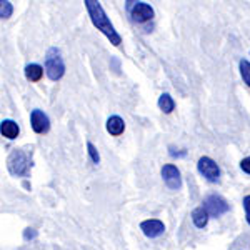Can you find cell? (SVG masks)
Listing matches in <instances>:
<instances>
[{
	"instance_id": "16",
	"label": "cell",
	"mask_w": 250,
	"mask_h": 250,
	"mask_svg": "<svg viewBox=\"0 0 250 250\" xmlns=\"http://www.w3.org/2000/svg\"><path fill=\"white\" fill-rule=\"evenodd\" d=\"M14 14V7L9 0H0V19H9Z\"/></svg>"
},
{
	"instance_id": "5",
	"label": "cell",
	"mask_w": 250,
	"mask_h": 250,
	"mask_svg": "<svg viewBox=\"0 0 250 250\" xmlns=\"http://www.w3.org/2000/svg\"><path fill=\"white\" fill-rule=\"evenodd\" d=\"M202 207L207 210L208 217H220L224 213H227L230 210V205L227 204V200L222 199L220 195H208L205 197Z\"/></svg>"
},
{
	"instance_id": "11",
	"label": "cell",
	"mask_w": 250,
	"mask_h": 250,
	"mask_svg": "<svg viewBox=\"0 0 250 250\" xmlns=\"http://www.w3.org/2000/svg\"><path fill=\"white\" fill-rule=\"evenodd\" d=\"M0 132H2V135L7 137L9 140H14V139H17V137H19L20 128H19L17 122L7 119V120H3V122L0 124Z\"/></svg>"
},
{
	"instance_id": "20",
	"label": "cell",
	"mask_w": 250,
	"mask_h": 250,
	"mask_svg": "<svg viewBox=\"0 0 250 250\" xmlns=\"http://www.w3.org/2000/svg\"><path fill=\"white\" fill-rule=\"evenodd\" d=\"M37 237V232L34 230V229H25V232H23V239L25 240H32Z\"/></svg>"
},
{
	"instance_id": "13",
	"label": "cell",
	"mask_w": 250,
	"mask_h": 250,
	"mask_svg": "<svg viewBox=\"0 0 250 250\" xmlns=\"http://www.w3.org/2000/svg\"><path fill=\"white\" fill-rule=\"evenodd\" d=\"M43 75V68L39 65V63H29L25 67V77L30 80V82H39Z\"/></svg>"
},
{
	"instance_id": "9",
	"label": "cell",
	"mask_w": 250,
	"mask_h": 250,
	"mask_svg": "<svg viewBox=\"0 0 250 250\" xmlns=\"http://www.w3.org/2000/svg\"><path fill=\"white\" fill-rule=\"evenodd\" d=\"M30 125L35 134H47L48 128H50V120H48V117L42 110L35 108L30 114Z\"/></svg>"
},
{
	"instance_id": "12",
	"label": "cell",
	"mask_w": 250,
	"mask_h": 250,
	"mask_svg": "<svg viewBox=\"0 0 250 250\" xmlns=\"http://www.w3.org/2000/svg\"><path fill=\"white\" fill-rule=\"evenodd\" d=\"M192 222L197 229H204L208 224V213L204 207H197L192 212Z\"/></svg>"
},
{
	"instance_id": "18",
	"label": "cell",
	"mask_w": 250,
	"mask_h": 250,
	"mask_svg": "<svg viewBox=\"0 0 250 250\" xmlns=\"http://www.w3.org/2000/svg\"><path fill=\"white\" fill-rule=\"evenodd\" d=\"M244 210H245V219H247V224L250 225V195L244 197Z\"/></svg>"
},
{
	"instance_id": "4",
	"label": "cell",
	"mask_w": 250,
	"mask_h": 250,
	"mask_svg": "<svg viewBox=\"0 0 250 250\" xmlns=\"http://www.w3.org/2000/svg\"><path fill=\"white\" fill-rule=\"evenodd\" d=\"M127 12L130 14V17L134 22L137 23H145L148 20L154 19L155 12L148 3L145 2H139V0H127Z\"/></svg>"
},
{
	"instance_id": "1",
	"label": "cell",
	"mask_w": 250,
	"mask_h": 250,
	"mask_svg": "<svg viewBox=\"0 0 250 250\" xmlns=\"http://www.w3.org/2000/svg\"><path fill=\"white\" fill-rule=\"evenodd\" d=\"M83 3H85L87 12H88V15H90V20L97 27V30L102 32L112 45L119 47L120 43H122V37H120L119 32L115 30V27L112 25V22L108 20L105 10H104V7L100 5L99 0H83Z\"/></svg>"
},
{
	"instance_id": "21",
	"label": "cell",
	"mask_w": 250,
	"mask_h": 250,
	"mask_svg": "<svg viewBox=\"0 0 250 250\" xmlns=\"http://www.w3.org/2000/svg\"><path fill=\"white\" fill-rule=\"evenodd\" d=\"M170 155H172V157H185V155H187V152H185V150H182V152H175L173 148H170Z\"/></svg>"
},
{
	"instance_id": "3",
	"label": "cell",
	"mask_w": 250,
	"mask_h": 250,
	"mask_svg": "<svg viewBox=\"0 0 250 250\" xmlns=\"http://www.w3.org/2000/svg\"><path fill=\"white\" fill-rule=\"evenodd\" d=\"M32 162L23 150H14L7 159V168L14 177H29Z\"/></svg>"
},
{
	"instance_id": "17",
	"label": "cell",
	"mask_w": 250,
	"mask_h": 250,
	"mask_svg": "<svg viewBox=\"0 0 250 250\" xmlns=\"http://www.w3.org/2000/svg\"><path fill=\"white\" fill-rule=\"evenodd\" d=\"M87 152H88V157L94 164H100V155H99V150L97 147L92 142H87Z\"/></svg>"
},
{
	"instance_id": "7",
	"label": "cell",
	"mask_w": 250,
	"mask_h": 250,
	"mask_svg": "<svg viewBox=\"0 0 250 250\" xmlns=\"http://www.w3.org/2000/svg\"><path fill=\"white\" fill-rule=\"evenodd\" d=\"M162 179L170 190H179L182 187V177H180L179 168L172 164H167L162 167Z\"/></svg>"
},
{
	"instance_id": "10",
	"label": "cell",
	"mask_w": 250,
	"mask_h": 250,
	"mask_svg": "<svg viewBox=\"0 0 250 250\" xmlns=\"http://www.w3.org/2000/svg\"><path fill=\"white\" fill-rule=\"evenodd\" d=\"M124 130H125V122H124L122 117L112 115L110 119L107 120V132H108L110 135L119 137V135H122V134H124Z\"/></svg>"
},
{
	"instance_id": "15",
	"label": "cell",
	"mask_w": 250,
	"mask_h": 250,
	"mask_svg": "<svg viewBox=\"0 0 250 250\" xmlns=\"http://www.w3.org/2000/svg\"><path fill=\"white\" fill-rule=\"evenodd\" d=\"M239 67H240L242 79H244V82L250 87V62H249V60H245V59H242L240 63H239Z\"/></svg>"
},
{
	"instance_id": "6",
	"label": "cell",
	"mask_w": 250,
	"mask_h": 250,
	"mask_svg": "<svg viewBox=\"0 0 250 250\" xmlns=\"http://www.w3.org/2000/svg\"><path fill=\"white\" fill-rule=\"evenodd\" d=\"M197 168H199V172L202 173L208 182L215 184L220 180V168L215 160H212L210 157H200L199 164H197Z\"/></svg>"
},
{
	"instance_id": "2",
	"label": "cell",
	"mask_w": 250,
	"mask_h": 250,
	"mask_svg": "<svg viewBox=\"0 0 250 250\" xmlns=\"http://www.w3.org/2000/svg\"><path fill=\"white\" fill-rule=\"evenodd\" d=\"M45 72L48 75V79L57 82L63 77L65 74V63H63V59L60 55V50L55 47L48 48L47 55H45Z\"/></svg>"
},
{
	"instance_id": "19",
	"label": "cell",
	"mask_w": 250,
	"mask_h": 250,
	"mask_svg": "<svg viewBox=\"0 0 250 250\" xmlns=\"http://www.w3.org/2000/svg\"><path fill=\"white\" fill-rule=\"evenodd\" d=\"M240 168L245 173H250V157H245V159L242 160V162H240Z\"/></svg>"
},
{
	"instance_id": "8",
	"label": "cell",
	"mask_w": 250,
	"mask_h": 250,
	"mask_svg": "<svg viewBox=\"0 0 250 250\" xmlns=\"http://www.w3.org/2000/svg\"><path fill=\"white\" fill-rule=\"evenodd\" d=\"M140 230H142L144 235L148 237V239H157V237H160L165 232V225H164V222L159 219H148L140 224Z\"/></svg>"
},
{
	"instance_id": "14",
	"label": "cell",
	"mask_w": 250,
	"mask_h": 250,
	"mask_svg": "<svg viewBox=\"0 0 250 250\" xmlns=\"http://www.w3.org/2000/svg\"><path fill=\"white\" fill-rule=\"evenodd\" d=\"M159 108L164 112V114H172L173 108H175V102L168 94H162L159 99Z\"/></svg>"
}]
</instances>
